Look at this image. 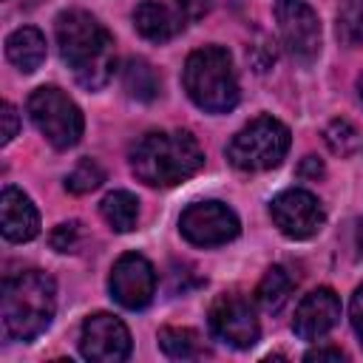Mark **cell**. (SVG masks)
I'll list each match as a JSON object with an SVG mask.
<instances>
[{
    "mask_svg": "<svg viewBox=\"0 0 363 363\" xmlns=\"http://www.w3.org/2000/svg\"><path fill=\"white\" fill-rule=\"evenodd\" d=\"M289 150V128L272 116H255L227 145V159L235 170L264 173L284 162Z\"/></svg>",
    "mask_w": 363,
    "mask_h": 363,
    "instance_id": "obj_5",
    "label": "cell"
},
{
    "mask_svg": "<svg viewBox=\"0 0 363 363\" xmlns=\"http://www.w3.org/2000/svg\"><path fill=\"white\" fill-rule=\"evenodd\" d=\"M0 119H3L0 142H3V145H9V142L17 136V128H20V122H17V111H14V105H11V102H3V108H0Z\"/></svg>",
    "mask_w": 363,
    "mask_h": 363,
    "instance_id": "obj_25",
    "label": "cell"
},
{
    "mask_svg": "<svg viewBox=\"0 0 363 363\" xmlns=\"http://www.w3.org/2000/svg\"><path fill=\"white\" fill-rule=\"evenodd\" d=\"M136 31L150 43H167L184 28V14L179 9H170L159 0H142L133 11Z\"/></svg>",
    "mask_w": 363,
    "mask_h": 363,
    "instance_id": "obj_15",
    "label": "cell"
},
{
    "mask_svg": "<svg viewBox=\"0 0 363 363\" xmlns=\"http://www.w3.org/2000/svg\"><path fill=\"white\" fill-rule=\"evenodd\" d=\"M102 182H105V170H102V164H99L96 159H82V162L65 176V190L82 196V193L96 190Z\"/></svg>",
    "mask_w": 363,
    "mask_h": 363,
    "instance_id": "obj_22",
    "label": "cell"
},
{
    "mask_svg": "<svg viewBox=\"0 0 363 363\" xmlns=\"http://www.w3.org/2000/svg\"><path fill=\"white\" fill-rule=\"evenodd\" d=\"M210 332L233 349H250L258 340L261 326H258L252 303L244 295L230 292V295H218L213 301V306H210Z\"/></svg>",
    "mask_w": 363,
    "mask_h": 363,
    "instance_id": "obj_9",
    "label": "cell"
},
{
    "mask_svg": "<svg viewBox=\"0 0 363 363\" xmlns=\"http://www.w3.org/2000/svg\"><path fill=\"white\" fill-rule=\"evenodd\" d=\"M337 320H340V298L335 295V289L320 286L312 289L298 303L292 329L301 340H320L337 326Z\"/></svg>",
    "mask_w": 363,
    "mask_h": 363,
    "instance_id": "obj_13",
    "label": "cell"
},
{
    "mask_svg": "<svg viewBox=\"0 0 363 363\" xmlns=\"http://www.w3.org/2000/svg\"><path fill=\"white\" fill-rule=\"evenodd\" d=\"M187 96L207 113H227L238 105V77L233 57L218 45L196 48L182 74Z\"/></svg>",
    "mask_w": 363,
    "mask_h": 363,
    "instance_id": "obj_4",
    "label": "cell"
},
{
    "mask_svg": "<svg viewBox=\"0 0 363 363\" xmlns=\"http://www.w3.org/2000/svg\"><path fill=\"white\" fill-rule=\"evenodd\" d=\"M303 360H335V363H340V360H346V352H340L337 346H315V349H309L306 354H303Z\"/></svg>",
    "mask_w": 363,
    "mask_h": 363,
    "instance_id": "obj_26",
    "label": "cell"
},
{
    "mask_svg": "<svg viewBox=\"0 0 363 363\" xmlns=\"http://www.w3.org/2000/svg\"><path fill=\"white\" fill-rule=\"evenodd\" d=\"M323 139H326L329 150L337 153V156H352L357 150V145H360V136H357L354 125L346 122V119H332L326 125V130H323Z\"/></svg>",
    "mask_w": 363,
    "mask_h": 363,
    "instance_id": "obj_23",
    "label": "cell"
},
{
    "mask_svg": "<svg viewBox=\"0 0 363 363\" xmlns=\"http://www.w3.org/2000/svg\"><path fill=\"white\" fill-rule=\"evenodd\" d=\"M182 235L196 247H218L238 235V216L221 201H196L179 218Z\"/></svg>",
    "mask_w": 363,
    "mask_h": 363,
    "instance_id": "obj_8",
    "label": "cell"
},
{
    "mask_svg": "<svg viewBox=\"0 0 363 363\" xmlns=\"http://www.w3.org/2000/svg\"><path fill=\"white\" fill-rule=\"evenodd\" d=\"M269 216L275 221V227L295 241L312 238L320 227H323V207L320 201L301 187H289L284 193H278L269 201Z\"/></svg>",
    "mask_w": 363,
    "mask_h": 363,
    "instance_id": "obj_10",
    "label": "cell"
},
{
    "mask_svg": "<svg viewBox=\"0 0 363 363\" xmlns=\"http://www.w3.org/2000/svg\"><path fill=\"white\" fill-rule=\"evenodd\" d=\"M357 94H360V102H363V74H360V79H357Z\"/></svg>",
    "mask_w": 363,
    "mask_h": 363,
    "instance_id": "obj_30",
    "label": "cell"
},
{
    "mask_svg": "<svg viewBox=\"0 0 363 363\" xmlns=\"http://www.w3.org/2000/svg\"><path fill=\"white\" fill-rule=\"evenodd\" d=\"M292 289H295V278L289 275L286 267L275 264V267H269V269L264 272V278H261V284H258V289H255V298H258L261 309L278 312V309L289 301Z\"/></svg>",
    "mask_w": 363,
    "mask_h": 363,
    "instance_id": "obj_19",
    "label": "cell"
},
{
    "mask_svg": "<svg viewBox=\"0 0 363 363\" xmlns=\"http://www.w3.org/2000/svg\"><path fill=\"white\" fill-rule=\"evenodd\" d=\"M28 116H31L34 128L57 150L74 147L85 128V119H82V111L77 108V102L68 99L54 85H43L28 96Z\"/></svg>",
    "mask_w": 363,
    "mask_h": 363,
    "instance_id": "obj_6",
    "label": "cell"
},
{
    "mask_svg": "<svg viewBox=\"0 0 363 363\" xmlns=\"http://www.w3.org/2000/svg\"><path fill=\"white\" fill-rule=\"evenodd\" d=\"M111 295L125 309H145L156 295V269L139 252H125L111 269Z\"/></svg>",
    "mask_w": 363,
    "mask_h": 363,
    "instance_id": "obj_12",
    "label": "cell"
},
{
    "mask_svg": "<svg viewBox=\"0 0 363 363\" xmlns=\"http://www.w3.org/2000/svg\"><path fill=\"white\" fill-rule=\"evenodd\" d=\"M79 235H82L79 221L60 224V227L51 233V247H54L57 252H74V250H77V244H79Z\"/></svg>",
    "mask_w": 363,
    "mask_h": 363,
    "instance_id": "obj_24",
    "label": "cell"
},
{
    "mask_svg": "<svg viewBox=\"0 0 363 363\" xmlns=\"http://www.w3.org/2000/svg\"><path fill=\"white\" fill-rule=\"evenodd\" d=\"M204 164V150L187 130H150L130 147L133 173L150 187H173Z\"/></svg>",
    "mask_w": 363,
    "mask_h": 363,
    "instance_id": "obj_2",
    "label": "cell"
},
{
    "mask_svg": "<svg viewBox=\"0 0 363 363\" xmlns=\"http://www.w3.org/2000/svg\"><path fill=\"white\" fill-rule=\"evenodd\" d=\"M79 352L94 363H119L130 354V332L116 315L96 312L82 323Z\"/></svg>",
    "mask_w": 363,
    "mask_h": 363,
    "instance_id": "obj_11",
    "label": "cell"
},
{
    "mask_svg": "<svg viewBox=\"0 0 363 363\" xmlns=\"http://www.w3.org/2000/svg\"><path fill=\"white\" fill-rule=\"evenodd\" d=\"M159 346L173 360H196V357H204L207 354L199 332L182 329V326H164V329H159Z\"/></svg>",
    "mask_w": 363,
    "mask_h": 363,
    "instance_id": "obj_20",
    "label": "cell"
},
{
    "mask_svg": "<svg viewBox=\"0 0 363 363\" xmlns=\"http://www.w3.org/2000/svg\"><path fill=\"white\" fill-rule=\"evenodd\" d=\"M352 326H354V332L363 343V286H357L354 295H352Z\"/></svg>",
    "mask_w": 363,
    "mask_h": 363,
    "instance_id": "obj_28",
    "label": "cell"
},
{
    "mask_svg": "<svg viewBox=\"0 0 363 363\" xmlns=\"http://www.w3.org/2000/svg\"><path fill=\"white\" fill-rule=\"evenodd\" d=\"M275 20L286 54L301 65L315 62L320 54V20L315 9L306 0H278Z\"/></svg>",
    "mask_w": 363,
    "mask_h": 363,
    "instance_id": "obj_7",
    "label": "cell"
},
{
    "mask_svg": "<svg viewBox=\"0 0 363 363\" xmlns=\"http://www.w3.org/2000/svg\"><path fill=\"white\" fill-rule=\"evenodd\" d=\"M6 57L23 74H34L45 60V37L34 26H20L6 37Z\"/></svg>",
    "mask_w": 363,
    "mask_h": 363,
    "instance_id": "obj_16",
    "label": "cell"
},
{
    "mask_svg": "<svg viewBox=\"0 0 363 363\" xmlns=\"http://www.w3.org/2000/svg\"><path fill=\"white\" fill-rule=\"evenodd\" d=\"M210 6H213V0H176V9H179L184 17H190V20L204 17V14L210 11Z\"/></svg>",
    "mask_w": 363,
    "mask_h": 363,
    "instance_id": "obj_27",
    "label": "cell"
},
{
    "mask_svg": "<svg viewBox=\"0 0 363 363\" xmlns=\"http://www.w3.org/2000/svg\"><path fill=\"white\" fill-rule=\"evenodd\" d=\"M99 213H102V218L108 221L111 230H116V233H130V230L136 227V221H139V201H136V196L128 193V190H113V193H108V196L102 199Z\"/></svg>",
    "mask_w": 363,
    "mask_h": 363,
    "instance_id": "obj_18",
    "label": "cell"
},
{
    "mask_svg": "<svg viewBox=\"0 0 363 363\" xmlns=\"http://www.w3.org/2000/svg\"><path fill=\"white\" fill-rule=\"evenodd\" d=\"M54 309H57V286L51 275L40 269H26L3 281L0 318L9 337L31 340L43 335L54 318Z\"/></svg>",
    "mask_w": 363,
    "mask_h": 363,
    "instance_id": "obj_3",
    "label": "cell"
},
{
    "mask_svg": "<svg viewBox=\"0 0 363 363\" xmlns=\"http://www.w3.org/2000/svg\"><path fill=\"white\" fill-rule=\"evenodd\" d=\"M298 173H301L303 179H318V176H323V164H320L315 156H306L303 164L298 167Z\"/></svg>",
    "mask_w": 363,
    "mask_h": 363,
    "instance_id": "obj_29",
    "label": "cell"
},
{
    "mask_svg": "<svg viewBox=\"0 0 363 363\" xmlns=\"http://www.w3.org/2000/svg\"><path fill=\"white\" fill-rule=\"evenodd\" d=\"M122 85H125L128 96H133L139 102H150L159 96V77H156L153 65L142 57H130L122 65Z\"/></svg>",
    "mask_w": 363,
    "mask_h": 363,
    "instance_id": "obj_17",
    "label": "cell"
},
{
    "mask_svg": "<svg viewBox=\"0 0 363 363\" xmlns=\"http://www.w3.org/2000/svg\"><path fill=\"white\" fill-rule=\"evenodd\" d=\"M337 37L346 45L363 43V0H343L337 9Z\"/></svg>",
    "mask_w": 363,
    "mask_h": 363,
    "instance_id": "obj_21",
    "label": "cell"
},
{
    "mask_svg": "<svg viewBox=\"0 0 363 363\" xmlns=\"http://www.w3.org/2000/svg\"><path fill=\"white\" fill-rule=\"evenodd\" d=\"M0 230L3 238L14 244L31 241L40 233V213L34 201L17 187H3L0 193Z\"/></svg>",
    "mask_w": 363,
    "mask_h": 363,
    "instance_id": "obj_14",
    "label": "cell"
},
{
    "mask_svg": "<svg viewBox=\"0 0 363 363\" xmlns=\"http://www.w3.org/2000/svg\"><path fill=\"white\" fill-rule=\"evenodd\" d=\"M54 31H57L60 57L74 71V79L88 91L105 88L116 65L113 37L108 34V28L94 14L71 9L57 17Z\"/></svg>",
    "mask_w": 363,
    "mask_h": 363,
    "instance_id": "obj_1",
    "label": "cell"
}]
</instances>
